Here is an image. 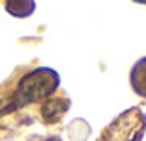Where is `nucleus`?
<instances>
[{"label": "nucleus", "instance_id": "1", "mask_svg": "<svg viewBox=\"0 0 146 141\" xmlns=\"http://www.w3.org/2000/svg\"><path fill=\"white\" fill-rule=\"evenodd\" d=\"M57 84H59V76L52 69H43L41 67V69H35L21 80L17 97L21 98V104L33 102L37 98L44 97V95L52 93L57 87Z\"/></svg>", "mask_w": 146, "mask_h": 141}, {"label": "nucleus", "instance_id": "2", "mask_svg": "<svg viewBox=\"0 0 146 141\" xmlns=\"http://www.w3.org/2000/svg\"><path fill=\"white\" fill-rule=\"evenodd\" d=\"M131 82L137 93L146 97V59H141L131 72Z\"/></svg>", "mask_w": 146, "mask_h": 141}]
</instances>
